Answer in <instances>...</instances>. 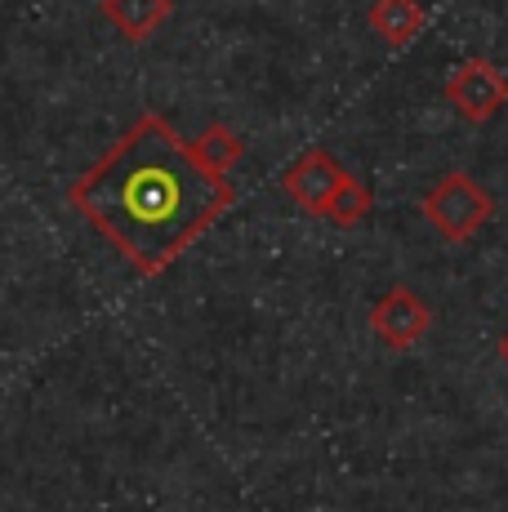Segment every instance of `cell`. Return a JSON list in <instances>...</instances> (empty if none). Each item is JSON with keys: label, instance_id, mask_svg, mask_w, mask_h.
I'll list each match as a JSON object with an SVG mask.
<instances>
[{"label": "cell", "instance_id": "8992f818", "mask_svg": "<svg viewBox=\"0 0 508 512\" xmlns=\"http://www.w3.org/2000/svg\"><path fill=\"white\" fill-rule=\"evenodd\" d=\"M99 14L130 45H143L148 36H156L174 14V0H99Z\"/></svg>", "mask_w": 508, "mask_h": 512}, {"label": "cell", "instance_id": "30bf717a", "mask_svg": "<svg viewBox=\"0 0 508 512\" xmlns=\"http://www.w3.org/2000/svg\"><path fill=\"white\" fill-rule=\"evenodd\" d=\"M500 361L508 366V330H504V339H500Z\"/></svg>", "mask_w": 508, "mask_h": 512}, {"label": "cell", "instance_id": "ba28073f", "mask_svg": "<svg viewBox=\"0 0 508 512\" xmlns=\"http://www.w3.org/2000/svg\"><path fill=\"white\" fill-rule=\"evenodd\" d=\"M192 152H197V161H201L210 174H223V179H228L232 165H237L241 152H246V143H241L237 134L228 130V125L214 121V125H205L201 139H192Z\"/></svg>", "mask_w": 508, "mask_h": 512}, {"label": "cell", "instance_id": "52a82bcc", "mask_svg": "<svg viewBox=\"0 0 508 512\" xmlns=\"http://www.w3.org/2000/svg\"><path fill=\"white\" fill-rule=\"evenodd\" d=\"M366 23L388 49H406L428 27V14L419 0H375L366 9Z\"/></svg>", "mask_w": 508, "mask_h": 512}, {"label": "cell", "instance_id": "277c9868", "mask_svg": "<svg viewBox=\"0 0 508 512\" xmlns=\"http://www.w3.org/2000/svg\"><path fill=\"white\" fill-rule=\"evenodd\" d=\"M370 330H375V339L384 343V348L406 352L433 330V308H428L410 285H393V290H388L384 299H375V308H370Z\"/></svg>", "mask_w": 508, "mask_h": 512}, {"label": "cell", "instance_id": "6da1fadb", "mask_svg": "<svg viewBox=\"0 0 508 512\" xmlns=\"http://www.w3.org/2000/svg\"><path fill=\"white\" fill-rule=\"evenodd\" d=\"M67 201L143 277H156L237 201V192L223 174L205 170L192 143L161 116L143 112L121 143L72 183Z\"/></svg>", "mask_w": 508, "mask_h": 512}, {"label": "cell", "instance_id": "7a4b0ae2", "mask_svg": "<svg viewBox=\"0 0 508 512\" xmlns=\"http://www.w3.org/2000/svg\"><path fill=\"white\" fill-rule=\"evenodd\" d=\"M424 219L433 223V228L442 232L451 245H459V241L477 236L486 223L495 219V201L477 179L451 170L424 192Z\"/></svg>", "mask_w": 508, "mask_h": 512}, {"label": "cell", "instance_id": "9c48e42d", "mask_svg": "<svg viewBox=\"0 0 508 512\" xmlns=\"http://www.w3.org/2000/svg\"><path fill=\"white\" fill-rule=\"evenodd\" d=\"M375 210V196H370V187L357 179V174H344V183L335 187V196L326 201V214L321 219H330L335 228H357L366 214Z\"/></svg>", "mask_w": 508, "mask_h": 512}, {"label": "cell", "instance_id": "3957f363", "mask_svg": "<svg viewBox=\"0 0 508 512\" xmlns=\"http://www.w3.org/2000/svg\"><path fill=\"white\" fill-rule=\"evenodd\" d=\"M446 98H451L455 112L464 116L468 125H486L508 107V76L491 63V58L473 54L451 72V81H446Z\"/></svg>", "mask_w": 508, "mask_h": 512}, {"label": "cell", "instance_id": "5b68a950", "mask_svg": "<svg viewBox=\"0 0 508 512\" xmlns=\"http://www.w3.org/2000/svg\"><path fill=\"white\" fill-rule=\"evenodd\" d=\"M344 174L348 170L326 152V147H308V152L295 156L290 170L281 174V187H286V196L299 205V210H308L321 219V214H326V201L335 196V187L344 183Z\"/></svg>", "mask_w": 508, "mask_h": 512}]
</instances>
